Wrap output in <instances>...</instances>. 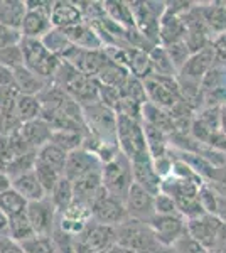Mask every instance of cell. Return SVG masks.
Returning a JSON list of instances; mask_svg holds the SVG:
<instances>
[{
	"instance_id": "cell-1",
	"label": "cell",
	"mask_w": 226,
	"mask_h": 253,
	"mask_svg": "<svg viewBox=\"0 0 226 253\" xmlns=\"http://www.w3.org/2000/svg\"><path fill=\"white\" fill-rule=\"evenodd\" d=\"M117 238L120 247H125L135 253H160L166 247H162L149 223L129 218L125 223L117 226Z\"/></svg>"
},
{
	"instance_id": "cell-2",
	"label": "cell",
	"mask_w": 226,
	"mask_h": 253,
	"mask_svg": "<svg viewBox=\"0 0 226 253\" xmlns=\"http://www.w3.org/2000/svg\"><path fill=\"white\" fill-rule=\"evenodd\" d=\"M101 181L106 193L122 199L125 203L130 187L134 184L132 162L125 154L118 152L112 161H108L101 167Z\"/></svg>"
},
{
	"instance_id": "cell-3",
	"label": "cell",
	"mask_w": 226,
	"mask_h": 253,
	"mask_svg": "<svg viewBox=\"0 0 226 253\" xmlns=\"http://www.w3.org/2000/svg\"><path fill=\"white\" fill-rule=\"evenodd\" d=\"M20 47H22V52H24L26 68H29L32 73H36V75L41 76L43 80L52 83V80H54L63 59L51 54L41 39L22 38Z\"/></svg>"
},
{
	"instance_id": "cell-4",
	"label": "cell",
	"mask_w": 226,
	"mask_h": 253,
	"mask_svg": "<svg viewBox=\"0 0 226 253\" xmlns=\"http://www.w3.org/2000/svg\"><path fill=\"white\" fill-rule=\"evenodd\" d=\"M117 144L120 147V152L125 154L130 161L149 152L142 122L125 115H117Z\"/></svg>"
},
{
	"instance_id": "cell-5",
	"label": "cell",
	"mask_w": 226,
	"mask_h": 253,
	"mask_svg": "<svg viewBox=\"0 0 226 253\" xmlns=\"http://www.w3.org/2000/svg\"><path fill=\"white\" fill-rule=\"evenodd\" d=\"M143 86L147 100L166 112H171L182 100L176 76H150L143 81Z\"/></svg>"
},
{
	"instance_id": "cell-6",
	"label": "cell",
	"mask_w": 226,
	"mask_h": 253,
	"mask_svg": "<svg viewBox=\"0 0 226 253\" xmlns=\"http://www.w3.org/2000/svg\"><path fill=\"white\" fill-rule=\"evenodd\" d=\"M54 2H26L27 14L20 26L22 38L43 39L52 29L51 12Z\"/></svg>"
},
{
	"instance_id": "cell-7",
	"label": "cell",
	"mask_w": 226,
	"mask_h": 253,
	"mask_svg": "<svg viewBox=\"0 0 226 253\" xmlns=\"http://www.w3.org/2000/svg\"><path fill=\"white\" fill-rule=\"evenodd\" d=\"M130 216L127 213L125 203L122 199L115 198V196L103 193L96 198V201L91 206V221L106 224V226H120L122 223H125Z\"/></svg>"
},
{
	"instance_id": "cell-8",
	"label": "cell",
	"mask_w": 226,
	"mask_h": 253,
	"mask_svg": "<svg viewBox=\"0 0 226 253\" xmlns=\"http://www.w3.org/2000/svg\"><path fill=\"white\" fill-rule=\"evenodd\" d=\"M149 226H150V230L154 231L157 242L166 248L174 247V245L187 233V224L182 216L155 214L149 221Z\"/></svg>"
},
{
	"instance_id": "cell-9",
	"label": "cell",
	"mask_w": 226,
	"mask_h": 253,
	"mask_svg": "<svg viewBox=\"0 0 226 253\" xmlns=\"http://www.w3.org/2000/svg\"><path fill=\"white\" fill-rule=\"evenodd\" d=\"M29 221H31L34 233L38 236H52L54 233V224H56V216L59 214L56 211L54 205L51 203L49 198H44L41 201H34L27 205L26 211Z\"/></svg>"
},
{
	"instance_id": "cell-10",
	"label": "cell",
	"mask_w": 226,
	"mask_h": 253,
	"mask_svg": "<svg viewBox=\"0 0 226 253\" xmlns=\"http://www.w3.org/2000/svg\"><path fill=\"white\" fill-rule=\"evenodd\" d=\"M101 167H103V162L100 161L96 154L86 149H78L75 152L68 154L63 175L71 182H76L78 179L85 177L94 170H101Z\"/></svg>"
},
{
	"instance_id": "cell-11",
	"label": "cell",
	"mask_w": 226,
	"mask_h": 253,
	"mask_svg": "<svg viewBox=\"0 0 226 253\" xmlns=\"http://www.w3.org/2000/svg\"><path fill=\"white\" fill-rule=\"evenodd\" d=\"M125 208L130 218L149 223L155 216V196L134 182L125 199Z\"/></svg>"
},
{
	"instance_id": "cell-12",
	"label": "cell",
	"mask_w": 226,
	"mask_h": 253,
	"mask_svg": "<svg viewBox=\"0 0 226 253\" xmlns=\"http://www.w3.org/2000/svg\"><path fill=\"white\" fill-rule=\"evenodd\" d=\"M78 240L85 242L96 253H108L113 247L118 245L117 228L106 226V224H100L94 221L88 223V226L85 228L83 233L78 236Z\"/></svg>"
},
{
	"instance_id": "cell-13",
	"label": "cell",
	"mask_w": 226,
	"mask_h": 253,
	"mask_svg": "<svg viewBox=\"0 0 226 253\" xmlns=\"http://www.w3.org/2000/svg\"><path fill=\"white\" fill-rule=\"evenodd\" d=\"M63 61L73 64L81 75L96 78L108 61V56H106L105 49L103 51H85V49L73 47L63 58Z\"/></svg>"
},
{
	"instance_id": "cell-14",
	"label": "cell",
	"mask_w": 226,
	"mask_h": 253,
	"mask_svg": "<svg viewBox=\"0 0 226 253\" xmlns=\"http://www.w3.org/2000/svg\"><path fill=\"white\" fill-rule=\"evenodd\" d=\"M211 68H215V52H213V47L209 44L203 51L191 54L187 63L178 73V78L182 81H189V83L201 84V81L211 71Z\"/></svg>"
},
{
	"instance_id": "cell-15",
	"label": "cell",
	"mask_w": 226,
	"mask_h": 253,
	"mask_svg": "<svg viewBox=\"0 0 226 253\" xmlns=\"http://www.w3.org/2000/svg\"><path fill=\"white\" fill-rule=\"evenodd\" d=\"M132 172H134V182L142 186L152 194H157L162 189V177L155 172L154 161L149 152L132 159Z\"/></svg>"
},
{
	"instance_id": "cell-16",
	"label": "cell",
	"mask_w": 226,
	"mask_h": 253,
	"mask_svg": "<svg viewBox=\"0 0 226 253\" xmlns=\"http://www.w3.org/2000/svg\"><path fill=\"white\" fill-rule=\"evenodd\" d=\"M100 84L101 83L98 81V78L78 75L76 78L64 88V91H66L78 105H81V108H85L100 101Z\"/></svg>"
},
{
	"instance_id": "cell-17",
	"label": "cell",
	"mask_w": 226,
	"mask_h": 253,
	"mask_svg": "<svg viewBox=\"0 0 226 253\" xmlns=\"http://www.w3.org/2000/svg\"><path fill=\"white\" fill-rule=\"evenodd\" d=\"M66 34V38L69 42L73 44L75 47L78 49H85V51H103L105 49V44L101 41L100 34L96 32V29L85 22L81 24H76L73 27H68V29H61Z\"/></svg>"
},
{
	"instance_id": "cell-18",
	"label": "cell",
	"mask_w": 226,
	"mask_h": 253,
	"mask_svg": "<svg viewBox=\"0 0 226 253\" xmlns=\"http://www.w3.org/2000/svg\"><path fill=\"white\" fill-rule=\"evenodd\" d=\"M187 224V235L192 240H196L199 245H203L208 252L213 250L216 240V224L218 216L215 214H204L201 218L186 219Z\"/></svg>"
},
{
	"instance_id": "cell-19",
	"label": "cell",
	"mask_w": 226,
	"mask_h": 253,
	"mask_svg": "<svg viewBox=\"0 0 226 253\" xmlns=\"http://www.w3.org/2000/svg\"><path fill=\"white\" fill-rule=\"evenodd\" d=\"M19 135L29 149L34 150V152H38L41 147H44L46 144L51 142L52 128L49 126V124L46 120L38 118V120H32V122L24 124L22 128H20Z\"/></svg>"
},
{
	"instance_id": "cell-20",
	"label": "cell",
	"mask_w": 226,
	"mask_h": 253,
	"mask_svg": "<svg viewBox=\"0 0 226 253\" xmlns=\"http://www.w3.org/2000/svg\"><path fill=\"white\" fill-rule=\"evenodd\" d=\"M81 22H85V17L78 3L64 2V0H57L52 3L51 24L54 29H68V27H73Z\"/></svg>"
},
{
	"instance_id": "cell-21",
	"label": "cell",
	"mask_w": 226,
	"mask_h": 253,
	"mask_svg": "<svg viewBox=\"0 0 226 253\" xmlns=\"http://www.w3.org/2000/svg\"><path fill=\"white\" fill-rule=\"evenodd\" d=\"M12 189L17 191L27 203L41 201V199L47 198L43 189V186H41L38 175L34 172V169L27 170V172H24V174H20L17 177L12 179Z\"/></svg>"
},
{
	"instance_id": "cell-22",
	"label": "cell",
	"mask_w": 226,
	"mask_h": 253,
	"mask_svg": "<svg viewBox=\"0 0 226 253\" xmlns=\"http://www.w3.org/2000/svg\"><path fill=\"white\" fill-rule=\"evenodd\" d=\"M14 80H15V86L20 91V95H32V96H39L41 93L46 89L49 84V81L43 80L41 76H38L36 73H32L31 69L22 66L14 71Z\"/></svg>"
},
{
	"instance_id": "cell-23",
	"label": "cell",
	"mask_w": 226,
	"mask_h": 253,
	"mask_svg": "<svg viewBox=\"0 0 226 253\" xmlns=\"http://www.w3.org/2000/svg\"><path fill=\"white\" fill-rule=\"evenodd\" d=\"M27 14V5L22 0H0V24L19 29Z\"/></svg>"
},
{
	"instance_id": "cell-24",
	"label": "cell",
	"mask_w": 226,
	"mask_h": 253,
	"mask_svg": "<svg viewBox=\"0 0 226 253\" xmlns=\"http://www.w3.org/2000/svg\"><path fill=\"white\" fill-rule=\"evenodd\" d=\"M201 17L206 22L211 34L216 36L226 32V3H209L206 7H198Z\"/></svg>"
},
{
	"instance_id": "cell-25",
	"label": "cell",
	"mask_w": 226,
	"mask_h": 253,
	"mask_svg": "<svg viewBox=\"0 0 226 253\" xmlns=\"http://www.w3.org/2000/svg\"><path fill=\"white\" fill-rule=\"evenodd\" d=\"M98 81L101 84H106V86H113L117 89H120L123 84L127 83V80L130 78V71L122 64L115 63L108 58L106 64L103 66V69L100 71V75L96 76Z\"/></svg>"
},
{
	"instance_id": "cell-26",
	"label": "cell",
	"mask_w": 226,
	"mask_h": 253,
	"mask_svg": "<svg viewBox=\"0 0 226 253\" xmlns=\"http://www.w3.org/2000/svg\"><path fill=\"white\" fill-rule=\"evenodd\" d=\"M66 159H68V152H64L61 147H57L56 144H52V142L41 147L38 150V156H36V161L41 162V164L52 167V169L57 170L59 174H64Z\"/></svg>"
},
{
	"instance_id": "cell-27",
	"label": "cell",
	"mask_w": 226,
	"mask_h": 253,
	"mask_svg": "<svg viewBox=\"0 0 226 253\" xmlns=\"http://www.w3.org/2000/svg\"><path fill=\"white\" fill-rule=\"evenodd\" d=\"M152 76H178V69L174 68L172 61L164 46H155L149 52Z\"/></svg>"
},
{
	"instance_id": "cell-28",
	"label": "cell",
	"mask_w": 226,
	"mask_h": 253,
	"mask_svg": "<svg viewBox=\"0 0 226 253\" xmlns=\"http://www.w3.org/2000/svg\"><path fill=\"white\" fill-rule=\"evenodd\" d=\"M47 198L51 199V203L54 205L57 213L63 214L64 211L71 206V203L75 201V189H73V182L63 175V177L59 179V182L56 184V187L52 189V193L49 194Z\"/></svg>"
},
{
	"instance_id": "cell-29",
	"label": "cell",
	"mask_w": 226,
	"mask_h": 253,
	"mask_svg": "<svg viewBox=\"0 0 226 253\" xmlns=\"http://www.w3.org/2000/svg\"><path fill=\"white\" fill-rule=\"evenodd\" d=\"M14 113L22 124H27V122L41 118V115H43V105H41L38 96L20 95L17 103H15Z\"/></svg>"
},
{
	"instance_id": "cell-30",
	"label": "cell",
	"mask_w": 226,
	"mask_h": 253,
	"mask_svg": "<svg viewBox=\"0 0 226 253\" xmlns=\"http://www.w3.org/2000/svg\"><path fill=\"white\" fill-rule=\"evenodd\" d=\"M85 137L86 132L83 130H56V132H52L51 142L69 154L78 149H83Z\"/></svg>"
},
{
	"instance_id": "cell-31",
	"label": "cell",
	"mask_w": 226,
	"mask_h": 253,
	"mask_svg": "<svg viewBox=\"0 0 226 253\" xmlns=\"http://www.w3.org/2000/svg\"><path fill=\"white\" fill-rule=\"evenodd\" d=\"M103 9L113 22L125 29H135L134 14L129 2H103Z\"/></svg>"
},
{
	"instance_id": "cell-32",
	"label": "cell",
	"mask_w": 226,
	"mask_h": 253,
	"mask_svg": "<svg viewBox=\"0 0 226 253\" xmlns=\"http://www.w3.org/2000/svg\"><path fill=\"white\" fill-rule=\"evenodd\" d=\"M41 41H43V44L46 46V49L51 52V54H54V56H57V58H61V59H63L64 56H66L68 52L75 47L68 41L66 34H64L61 29H54V27H52V29L49 31Z\"/></svg>"
},
{
	"instance_id": "cell-33",
	"label": "cell",
	"mask_w": 226,
	"mask_h": 253,
	"mask_svg": "<svg viewBox=\"0 0 226 253\" xmlns=\"http://www.w3.org/2000/svg\"><path fill=\"white\" fill-rule=\"evenodd\" d=\"M29 203L20 196L17 191L9 189L5 193L0 194V210L7 218H14V216L24 214L27 211Z\"/></svg>"
},
{
	"instance_id": "cell-34",
	"label": "cell",
	"mask_w": 226,
	"mask_h": 253,
	"mask_svg": "<svg viewBox=\"0 0 226 253\" xmlns=\"http://www.w3.org/2000/svg\"><path fill=\"white\" fill-rule=\"evenodd\" d=\"M7 236H10L12 240L22 243L26 240L36 236L34 228H32L31 221H29L27 214H19L14 216V218H9V230H7Z\"/></svg>"
},
{
	"instance_id": "cell-35",
	"label": "cell",
	"mask_w": 226,
	"mask_h": 253,
	"mask_svg": "<svg viewBox=\"0 0 226 253\" xmlns=\"http://www.w3.org/2000/svg\"><path fill=\"white\" fill-rule=\"evenodd\" d=\"M34 172L38 175V179H39V182H41V186H43L46 196L52 193V189H54L56 184L59 182V179L63 177V174H59L57 170H54L52 167H49L46 164H41L38 161H36V164H34Z\"/></svg>"
},
{
	"instance_id": "cell-36",
	"label": "cell",
	"mask_w": 226,
	"mask_h": 253,
	"mask_svg": "<svg viewBox=\"0 0 226 253\" xmlns=\"http://www.w3.org/2000/svg\"><path fill=\"white\" fill-rule=\"evenodd\" d=\"M0 66H5L15 71V69L26 66V61H24V52L20 47V42L15 46H9L0 51Z\"/></svg>"
},
{
	"instance_id": "cell-37",
	"label": "cell",
	"mask_w": 226,
	"mask_h": 253,
	"mask_svg": "<svg viewBox=\"0 0 226 253\" xmlns=\"http://www.w3.org/2000/svg\"><path fill=\"white\" fill-rule=\"evenodd\" d=\"M26 253H56L52 236H32L20 243Z\"/></svg>"
},
{
	"instance_id": "cell-38",
	"label": "cell",
	"mask_w": 226,
	"mask_h": 253,
	"mask_svg": "<svg viewBox=\"0 0 226 253\" xmlns=\"http://www.w3.org/2000/svg\"><path fill=\"white\" fill-rule=\"evenodd\" d=\"M164 47H166L172 64H174V68L178 69V73H179L181 68H182L184 64L187 63V59L191 58V54H192L191 49L187 47V44L184 42V41L176 42V44H171V46H164Z\"/></svg>"
},
{
	"instance_id": "cell-39",
	"label": "cell",
	"mask_w": 226,
	"mask_h": 253,
	"mask_svg": "<svg viewBox=\"0 0 226 253\" xmlns=\"http://www.w3.org/2000/svg\"><path fill=\"white\" fill-rule=\"evenodd\" d=\"M155 214H162V216H182L179 211L176 201L166 193H157L155 194Z\"/></svg>"
},
{
	"instance_id": "cell-40",
	"label": "cell",
	"mask_w": 226,
	"mask_h": 253,
	"mask_svg": "<svg viewBox=\"0 0 226 253\" xmlns=\"http://www.w3.org/2000/svg\"><path fill=\"white\" fill-rule=\"evenodd\" d=\"M19 96L17 86H0V113H14Z\"/></svg>"
},
{
	"instance_id": "cell-41",
	"label": "cell",
	"mask_w": 226,
	"mask_h": 253,
	"mask_svg": "<svg viewBox=\"0 0 226 253\" xmlns=\"http://www.w3.org/2000/svg\"><path fill=\"white\" fill-rule=\"evenodd\" d=\"M22 122L15 117V113H0V135L2 137H15L20 133Z\"/></svg>"
},
{
	"instance_id": "cell-42",
	"label": "cell",
	"mask_w": 226,
	"mask_h": 253,
	"mask_svg": "<svg viewBox=\"0 0 226 253\" xmlns=\"http://www.w3.org/2000/svg\"><path fill=\"white\" fill-rule=\"evenodd\" d=\"M120 89L113 88V86H106V84H100V103L105 105L106 108L113 110L115 113H118L120 108Z\"/></svg>"
},
{
	"instance_id": "cell-43",
	"label": "cell",
	"mask_w": 226,
	"mask_h": 253,
	"mask_svg": "<svg viewBox=\"0 0 226 253\" xmlns=\"http://www.w3.org/2000/svg\"><path fill=\"white\" fill-rule=\"evenodd\" d=\"M221 112H223V108H218V107L204 108L201 112V115H198V120L203 122L211 132H218L221 125Z\"/></svg>"
},
{
	"instance_id": "cell-44",
	"label": "cell",
	"mask_w": 226,
	"mask_h": 253,
	"mask_svg": "<svg viewBox=\"0 0 226 253\" xmlns=\"http://www.w3.org/2000/svg\"><path fill=\"white\" fill-rule=\"evenodd\" d=\"M20 41H22V32L19 29H12L0 24V51L9 46H15Z\"/></svg>"
},
{
	"instance_id": "cell-45",
	"label": "cell",
	"mask_w": 226,
	"mask_h": 253,
	"mask_svg": "<svg viewBox=\"0 0 226 253\" xmlns=\"http://www.w3.org/2000/svg\"><path fill=\"white\" fill-rule=\"evenodd\" d=\"M174 248L178 253H209L203 245H199L196 240H192L187 233L174 245Z\"/></svg>"
},
{
	"instance_id": "cell-46",
	"label": "cell",
	"mask_w": 226,
	"mask_h": 253,
	"mask_svg": "<svg viewBox=\"0 0 226 253\" xmlns=\"http://www.w3.org/2000/svg\"><path fill=\"white\" fill-rule=\"evenodd\" d=\"M211 47H213V52H215V66L216 64L226 66V32L213 38Z\"/></svg>"
},
{
	"instance_id": "cell-47",
	"label": "cell",
	"mask_w": 226,
	"mask_h": 253,
	"mask_svg": "<svg viewBox=\"0 0 226 253\" xmlns=\"http://www.w3.org/2000/svg\"><path fill=\"white\" fill-rule=\"evenodd\" d=\"M0 253H26L22 245L7 235H0Z\"/></svg>"
},
{
	"instance_id": "cell-48",
	"label": "cell",
	"mask_w": 226,
	"mask_h": 253,
	"mask_svg": "<svg viewBox=\"0 0 226 253\" xmlns=\"http://www.w3.org/2000/svg\"><path fill=\"white\" fill-rule=\"evenodd\" d=\"M0 86H15L14 71L5 66H0Z\"/></svg>"
},
{
	"instance_id": "cell-49",
	"label": "cell",
	"mask_w": 226,
	"mask_h": 253,
	"mask_svg": "<svg viewBox=\"0 0 226 253\" xmlns=\"http://www.w3.org/2000/svg\"><path fill=\"white\" fill-rule=\"evenodd\" d=\"M218 194H220V193H218ZM215 216H218L221 221L226 223V198H223L221 194H220V198H218V206H216Z\"/></svg>"
},
{
	"instance_id": "cell-50",
	"label": "cell",
	"mask_w": 226,
	"mask_h": 253,
	"mask_svg": "<svg viewBox=\"0 0 226 253\" xmlns=\"http://www.w3.org/2000/svg\"><path fill=\"white\" fill-rule=\"evenodd\" d=\"M12 189V179L5 170H0V194Z\"/></svg>"
},
{
	"instance_id": "cell-51",
	"label": "cell",
	"mask_w": 226,
	"mask_h": 253,
	"mask_svg": "<svg viewBox=\"0 0 226 253\" xmlns=\"http://www.w3.org/2000/svg\"><path fill=\"white\" fill-rule=\"evenodd\" d=\"M75 253H96V252H93L85 242H81V240L75 238Z\"/></svg>"
},
{
	"instance_id": "cell-52",
	"label": "cell",
	"mask_w": 226,
	"mask_h": 253,
	"mask_svg": "<svg viewBox=\"0 0 226 253\" xmlns=\"http://www.w3.org/2000/svg\"><path fill=\"white\" fill-rule=\"evenodd\" d=\"M7 230H9V218L0 210V235H7Z\"/></svg>"
},
{
	"instance_id": "cell-53",
	"label": "cell",
	"mask_w": 226,
	"mask_h": 253,
	"mask_svg": "<svg viewBox=\"0 0 226 253\" xmlns=\"http://www.w3.org/2000/svg\"><path fill=\"white\" fill-rule=\"evenodd\" d=\"M108 253H135V252L129 250V248H125V247H120V245H117V247H113Z\"/></svg>"
},
{
	"instance_id": "cell-54",
	"label": "cell",
	"mask_w": 226,
	"mask_h": 253,
	"mask_svg": "<svg viewBox=\"0 0 226 253\" xmlns=\"http://www.w3.org/2000/svg\"><path fill=\"white\" fill-rule=\"evenodd\" d=\"M220 132L226 137V112H221V125H220Z\"/></svg>"
},
{
	"instance_id": "cell-55",
	"label": "cell",
	"mask_w": 226,
	"mask_h": 253,
	"mask_svg": "<svg viewBox=\"0 0 226 253\" xmlns=\"http://www.w3.org/2000/svg\"><path fill=\"white\" fill-rule=\"evenodd\" d=\"M223 110H225V112H226V105H225V107H223Z\"/></svg>"
}]
</instances>
